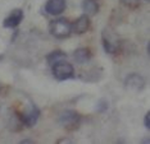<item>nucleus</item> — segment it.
I'll return each instance as SVG.
<instances>
[{"label": "nucleus", "mask_w": 150, "mask_h": 144, "mask_svg": "<svg viewBox=\"0 0 150 144\" xmlns=\"http://www.w3.org/2000/svg\"><path fill=\"white\" fill-rule=\"evenodd\" d=\"M49 31L55 38H67L72 33V23L67 18H57L52 20L49 27Z\"/></svg>", "instance_id": "1"}, {"label": "nucleus", "mask_w": 150, "mask_h": 144, "mask_svg": "<svg viewBox=\"0 0 150 144\" xmlns=\"http://www.w3.org/2000/svg\"><path fill=\"white\" fill-rule=\"evenodd\" d=\"M52 71L54 78L58 80H67L73 78L74 75V68L71 63L66 60H60L58 63L52 65Z\"/></svg>", "instance_id": "2"}, {"label": "nucleus", "mask_w": 150, "mask_h": 144, "mask_svg": "<svg viewBox=\"0 0 150 144\" xmlns=\"http://www.w3.org/2000/svg\"><path fill=\"white\" fill-rule=\"evenodd\" d=\"M59 122L68 130H74L80 126L81 116L73 110H67L59 116Z\"/></svg>", "instance_id": "3"}, {"label": "nucleus", "mask_w": 150, "mask_h": 144, "mask_svg": "<svg viewBox=\"0 0 150 144\" xmlns=\"http://www.w3.org/2000/svg\"><path fill=\"white\" fill-rule=\"evenodd\" d=\"M101 42H103V47L108 54H114L118 49V37L112 29L105 28L101 33Z\"/></svg>", "instance_id": "4"}, {"label": "nucleus", "mask_w": 150, "mask_h": 144, "mask_svg": "<svg viewBox=\"0 0 150 144\" xmlns=\"http://www.w3.org/2000/svg\"><path fill=\"white\" fill-rule=\"evenodd\" d=\"M125 87H126V89H128V91H135V92L142 91L145 87L144 77H141V75H139V74L127 75V78L125 79Z\"/></svg>", "instance_id": "5"}, {"label": "nucleus", "mask_w": 150, "mask_h": 144, "mask_svg": "<svg viewBox=\"0 0 150 144\" xmlns=\"http://www.w3.org/2000/svg\"><path fill=\"white\" fill-rule=\"evenodd\" d=\"M66 0H47L45 4V10L50 15H59L66 10Z\"/></svg>", "instance_id": "6"}, {"label": "nucleus", "mask_w": 150, "mask_h": 144, "mask_svg": "<svg viewBox=\"0 0 150 144\" xmlns=\"http://www.w3.org/2000/svg\"><path fill=\"white\" fill-rule=\"evenodd\" d=\"M88 28H90V17L86 14H82L81 17H78L72 23V32L77 33V35L86 33Z\"/></svg>", "instance_id": "7"}, {"label": "nucleus", "mask_w": 150, "mask_h": 144, "mask_svg": "<svg viewBox=\"0 0 150 144\" xmlns=\"http://www.w3.org/2000/svg\"><path fill=\"white\" fill-rule=\"evenodd\" d=\"M22 19H23V12L21 9H14L11 14L4 19L3 26H4L5 28H16V27H18L21 24Z\"/></svg>", "instance_id": "8"}, {"label": "nucleus", "mask_w": 150, "mask_h": 144, "mask_svg": "<svg viewBox=\"0 0 150 144\" xmlns=\"http://www.w3.org/2000/svg\"><path fill=\"white\" fill-rule=\"evenodd\" d=\"M39 116H40V110L36 106H32L31 110H28L26 114L21 115V120H22L21 122L25 124L26 126H28V128H32L37 122V120H39Z\"/></svg>", "instance_id": "9"}, {"label": "nucleus", "mask_w": 150, "mask_h": 144, "mask_svg": "<svg viewBox=\"0 0 150 144\" xmlns=\"http://www.w3.org/2000/svg\"><path fill=\"white\" fill-rule=\"evenodd\" d=\"M82 10L88 17L98 14L99 12V3L98 0H83L82 1Z\"/></svg>", "instance_id": "10"}, {"label": "nucleus", "mask_w": 150, "mask_h": 144, "mask_svg": "<svg viewBox=\"0 0 150 144\" xmlns=\"http://www.w3.org/2000/svg\"><path fill=\"white\" fill-rule=\"evenodd\" d=\"M73 59L77 61L78 64H86L87 61H90L91 59V52L90 50L86 49V47H81V49H77L73 52Z\"/></svg>", "instance_id": "11"}, {"label": "nucleus", "mask_w": 150, "mask_h": 144, "mask_svg": "<svg viewBox=\"0 0 150 144\" xmlns=\"http://www.w3.org/2000/svg\"><path fill=\"white\" fill-rule=\"evenodd\" d=\"M66 57H67L66 52H63L62 50H55V51H53V52H50L49 55H47L46 60H47V63H49V65H53V64H55L60 60H64Z\"/></svg>", "instance_id": "12"}, {"label": "nucleus", "mask_w": 150, "mask_h": 144, "mask_svg": "<svg viewBox=\"0 0 150 144\" xmlns=\"http://www.w3.org/2000/svg\"><path fill=\"white\" fill-rule=\"evenodd\" d=\"M107 107H108V103L104 101V99H101V101L98 103V106H96V110L99 112H104L105 110H107Z\"/></svg>", "instance_id": "13"}, {"label": "nucleus", "mask_w": 150, "mask_h": 144, "mask_svg": "<svg viewBox=\"0 0 150 144\" xmlns=\"http://www.w3.org/2000/svg\"><path fill=\"white\" fill-rule=\"evenodd\" d=\"M121 1L125 5H127V6H135L137 0H121Z\"/></svg>", "instance_id": "14"}, {"label": "nucleus", "mask_w": 150, "mask_h": 144, "mask_svg": "<svg viewBox=\"0 0 150 144\" xmlns=\"http://www.w3.org/2000/svg\"><path fill=\"white\" fill-rule=\"evenodd\" d=\"M149 117H150V114L148 112V114L145 115V119H144V125H145V128L146 129H149L150 128V122H149Z\"/></svg>", "instance_id": "15"}, {"label": "nucleus", "mask_w": 150, "mask_h": 144, "mask_svg": "<svg viewBox=\"0 0 150 144\" xmlns=\"http://www.w3.org/2000/svg\"><path fill=\"white\" fill-rule=\"evenodd\" d=\"M21 143L23 144V143H33V142H31V140H22V142H21Z\"/></svg>", "instance_id": "16"}]
</instances>
